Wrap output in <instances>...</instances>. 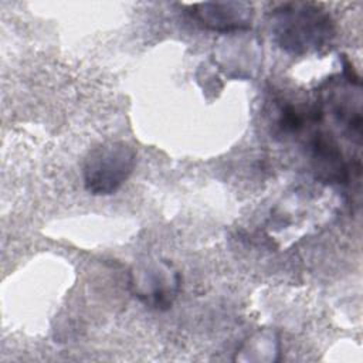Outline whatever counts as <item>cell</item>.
Here are the masks:
<instances>
[{"instance_id":"6da1fadb","label":"cell","mask_w":363,"mask_h":363,"mask_svg":"<svg viewBox=\"0 0 363 363\" xmlns=\"http://www.w3.org/2000/svg\"><path fill=\"white\" fill-rule=\"evenodd\" d=\"M271 30L286 52L302 55L325 47L335 35L330 14L315 3H284L271 13Z\"/></svg>"},{"instance_id":"7a4b0ae2","label":"cell","mask_w":363,"mask_h":363,"mask_svg":"<svg viewBox=\"0 0 363 363\" xmlns=\"http://www.w3.org/2000/svg\"><path fill=\"white\" fill-rule=\"evenodd\" d=\"M136 164V150L125 140H109L94 147L85 157L82 177L92 196L116 193Z\"/></svg>"},{"instance_id":"3957f363","label":"cell","mask_w":363,"mask_h":363,"mask_svg":"<svg viewBox=\"0 0 363 363\" xmlns=\"http://www.w3.org/2000/svg\"><path fill=\"white\" fill-rule=\"evenodd\" d=\"M190 14L207 30L235 33L251 28L254 9L247 1H206L193 4Z\"/></svg>"},{"instance_id":"277c9868","label":"cell","mask_w":363,"mask_h":363,"mask_svg":"<svg viewBox=\"0 0 363 363\" xmlns=\"http://www.w3.org/2000/svg\"><path fill=\"white\" fill-rule=\"evenodd\" d=\"M179 274L167 265L142 269L139 277L133 274L132 286L135 296L155 309H167L179 289Z\"/></svg>"},{"instance_id":"5b68a950","label":"cell","mask_w":363,"mask_h":363,"mask_svg":"<svg viewBox=\"0 0 363 363\" xmlns=\"http://www.w3.org/2000/svg\"><path fill=\"white\" fill-rule=\"evenodd\" d=\"M316 179L325 183H346L349 167L337 142L328 133L316 132L309 142Z\"/></svg>"}]
</instances>
